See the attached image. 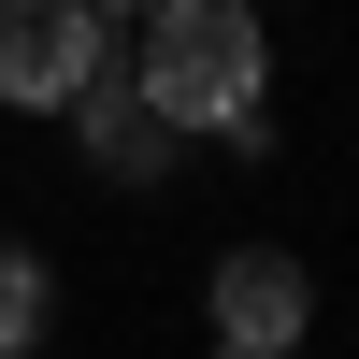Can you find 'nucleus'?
<instances>
[{
  "label": "nucleus",
  "mask_w": 359,
  "mask_h": 359,
  "mask_svg": "<svg viewBox=\"0 0 359 359\" xmlns=\"http://www.w3.org/2000/svg\"><path fill=\"white\" fill-rule=\"evenodd\" d=\"M245 15H259V0H245Z\"/></svg>",
  "instance_id": "6e6552de"
},
{
  "label": "nucleus",
  "mask_w": 359,
  "mask_h": 359,
  "mask_svg": "<svg viewBox=\"0 0 359 359\" xmlns=\"http://www.w3.org/2000/svg\"><path fill=\"white\" fill-rule=\"evenodd\" d=\"M273 359H302V345H273Z\"/></svg>",
  "instance_id": "0eeeda50"
},
{
  "label": "nucleus",
  "mask_w": 359,
  "mask_h": 359,
  "mask_svg": "<svg viewBox=\"0 0 359 359\" xmlns=\"http://www.w3.org/2000/svg\"><path fill=\"white\" fill-rule=\"evenodd\" d=\"M259 72H273V57H259L245 0H158V15H144V57H130V101L187 144V130H230V115L259 101Z\"/></svg>",
  "instance_id": "f257e3e1"
},
{
  "label": "nucleus",
  "mask_w": 359,
  "mask_h": 359,
  "mask_svg": "<svg viewBox=\"0 0 359 359\" xmlns=\"http://www.w3.org/2000/svg\"><path fill=\"white\" fill-rule=\"evenodd\" d=\"M86 15H158V0H86Z\"/></svg>",
  "instance_id": "423d86ee"
},
{
  "label": "nucleus",
  "mask_w": 359,
  "mask_h": 359,
  "mask_svg": "<svg viewBox=\"0 0 359 359\" xmlns=\"http://www.w3.org/2000/svg\"><path fill=\"white\" fill-rule=\"evenodd\" d=\"M43 302H57V273H43L29 245H0V359H29V345H43Z\"/></svg>",
  "instance_id": "39448f33"
},
{
  "label": "nucleus",
  "mask_w": 359,
  "mask_h": 359,
  "mask_svg": "<svg viewBox=\"0 0 359 359\" xmlns=\"http://www.w3.org/2000/svg\"><path fill=\"white\" fill-rule=\"evenodd\" d=\"M101 15L86 0H0V115H72L101 86Z\"/></svg>",
  "instance_id": "f03ea898"
},
{
  "label": "nucleus",
  "mask_w": 359,
  "mask_h": 359,
  "mask_svg": "<svg viewBox=\"0 0 359 359\" xmlns=\"http://www.w3.org/2000/svg\"><path fill=\"white\" fill-rule=\"evenodd\" d=\"M201 302H216V345H230V359H273V345H302V316H316V273H302L287 245H230Z\"/></svg>",
  "instance_id": "7ed1b4c3"
},
{
  "label": "nucleus",
  "mask_w": 359,
  "mask_h": 359,
  "mask_svg": "<svg viewBox=\"0 0 359 359\" xmlns=\"http://www.w3.org/2000/svg\"><path fill=\"white\" fill-rule=\"evenodd\" d=\"M72 130H86V158H101V187H158V172H172V130L130 101V72H101V86H86V101H72Z\"/></svg>",
  "instance_id": "20e7f679"
}]
</instances>
